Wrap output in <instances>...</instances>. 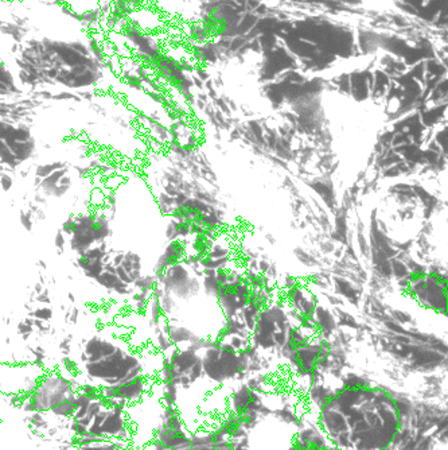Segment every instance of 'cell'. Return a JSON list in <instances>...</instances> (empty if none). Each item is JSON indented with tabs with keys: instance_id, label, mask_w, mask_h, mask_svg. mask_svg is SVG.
Returning <instances> with one entry per match:
<instances>
[{
	"instance_id": "6da1fadb",
	"label": "cell",
	"mask_w": 448,
	"mask_h": 450,
	"mask_svg": "<svg viewBox=\"0 0 448 450\" xmlns=\"http://www.w3.org/2000/svg\"><path fill=\"white\" fill-rule=\"evenodd\" d=\"M74 411H76V394H71L62 402L53 406L47 412L54 415L55 419H58V421H67L73 417Z\"/></svg>"
},
{
	"instance_id": "7a4b0ae2",
	"label": "cell",
	"mask_w": 448,
	"mask_h": 450,
	"mask_svg": "<svg viewBox=\"0 0 448 450\" xmlns=\"http://www.w3.org/2000/svg\"><path fill=\"white\" fill-rule=\"evenodd\" d=\"M30 315H31L33 318H35V319L49 322V321L54 317V312H53V309L49 308V306H42V308H38V309L33 310Z\"/></svg>"
},
{
	"instance_id": "3957f363",
	"label": "cell",
	"mask_w": 448,
	"mask_h": 450,
	"mask_svg": "<svg viewBox=\"0 0 448 450\" xmlns=\"http://www.w3.org/2000/svg\"><path fill=\"white\" fill-rule=\"evenodd\" d=\"M21 223H22L23 226L27 229V231H31L33 229V225H34V216L31 212H22L21 213Z\"/></svg>"
}]
</instances>
